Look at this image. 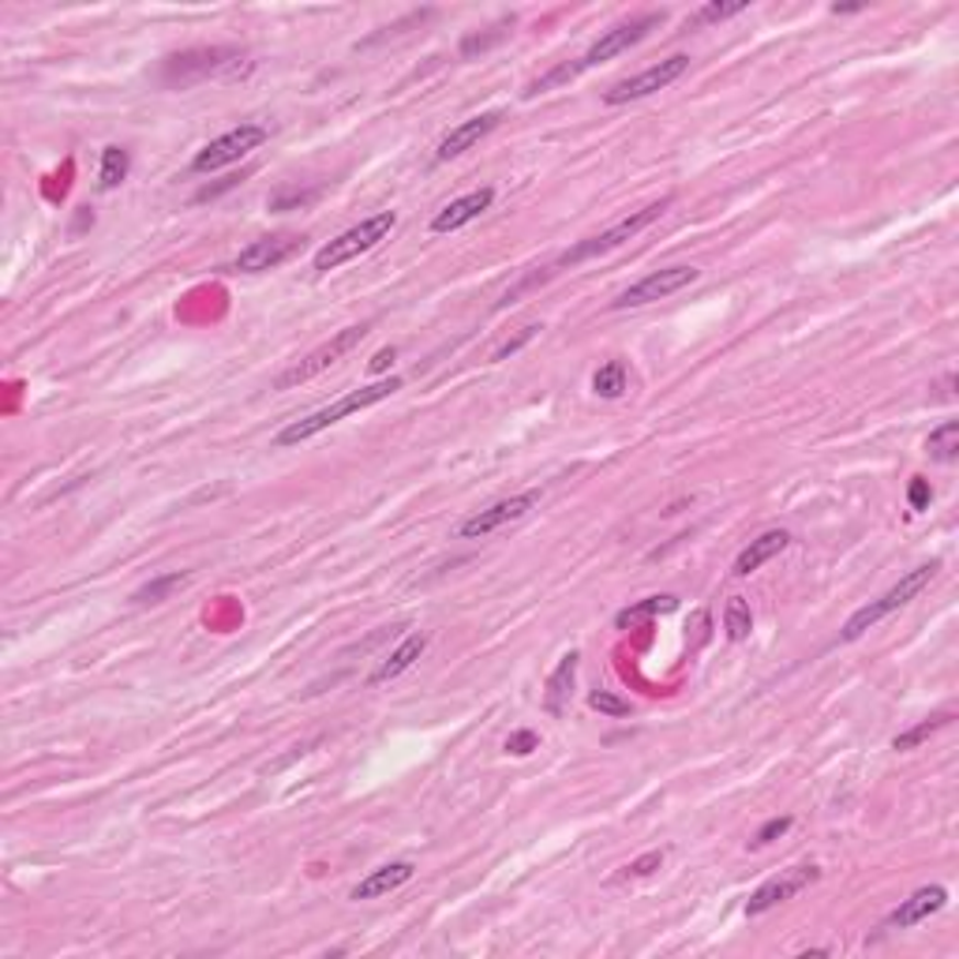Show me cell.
I'll return each instance as SVG.
<instances>
[{"mask_svg":"<svg viewBox=\"0 0 959 959\" xmlns=\"http://www.w3.org/2000/svg\"><path fill=\"white\" fill-rule=\"evenodd\" d=\"M660 23H664V12H648V15L629 20V23L611 26V31L600 34V38L592 42L578 60H566V64H559V68L547 71V76L536 79V83H528L525 94H544V90H551L559 83H570V79H578L581 71H589V68H596V64H604L611 57H618V53H626L629 45H637L648 31H653V26H660Z\"/></svg>","mask_w":959,"mask_h":959,"instance_id":"obj_1","label":"cell"},{"mask_svg":"<svg viewBox=\"0 0 959 959\" xmlns=\"http://www.w3.org/2000/svg\"><path fill=\"white\" fill-rule=\"evenodd\" d=\"M398 390H401V379L398 376L394 379H382V382H371V387L353 390V394H345L342 401H334V405H326V409H319V413H312V416L292 420V424H286L278 432V438H274V446L308 443L312 435L326 432V427H334L337 420H345V416H353V413H364V409H371V405H379V401L394 398Z\"/></svg>","mask_w":959,"mask_h":959,"instance_id":"obj_2","label":"cell"},{"mask_svg":"<svg viewBox=\"0 0 959 959\" xmlns=\"http://www.w3.org/2000/svg\"><path fill=\"white\" fill-rule=\"evenodd\" d=\"M937 570H940V562L915 566V570L903 573V578H900L896 584H892V589L884 592V596H877V600H870V604H866V607H858L855 615L847 618V626H844V642H858V637H862L866 629H873L877 623H881V618H889L892 611L907 607L911 600H915L918 592L937 578Z\"/></svg>","mask_w":959,"mask_h":959,"instance_id":"obj_3","label":"cell"},{"mask_svg":"<svg viewBox=\"0 0 959 959\" xmlns=\"http://www.w3.org/2000/svg\"><path fill=\"white\" fill-rule=\"evenodd\" d=\"M398 225L394 210H379V214L364 218L360 225H353V230H345L342 236H334L331 244H323V248L315 252V270L319 274H331L337 270L342 263L356 259V255L371 252L376 244H382L390 236V230Z\"/></svg>","mask_w":959,"mask_h":959,"instance_id":"obj_4","label":"cell"},{"mask_svg":"<svg viewBox=\"0 0 959 959\" xmlns=\"http://www.w3.org/2000/svg\"><path fill=\"white\" fill-rule=\"evenodd\" d=\"M668 207H671V199H660V203H648L642 210H634V214L623 218V222H615L611 230L589 236V241H581V244H573V248L559 259V267H578V263H584V259H596V255H607V252L623 248L626 241H634L637 233L648 230V225H653Z\"/></svg>","mask_w":959,"mask_h":959,"instance_id":"obj_5","label":"cell"},{"mask_svg":"<svg viewBox=\"0 0 959 959\" xmlns=\"http://www.w3.org/2000/svg\"><path fill=\"white\" fill-rule=\"evenodd\" d=\"M241 53L230 49V45H210V49H188V53H177L161 64V79L169 87H185V83H196V79H207V76H230V71L241 68Z\"/></svg>","mask_w":959,"mask_h":959,"instance_id":"obj_6","label":"cell"},{"mask_svg":"<svg viewBox=\"0 0 959 959\" xmlns=\"http://www.w3.org/2000/svg\"><path fill=\"white\" fill-rule=\"evenodd\" d=\"M364 334H368V326H345L342 334H334L331 342H323L319 345L315 353H308L304 360H297L292 364L289 371H281L278 379H274V390H292V387H300V382H308V379H315L319 371H326V368H334L337 360H342L345 353L349 349H356V345L364 342Z\"/></svg>","mask_w":959,"mask_h":959,"instance_id":"obj_7","label":"cell"},{"mask_svg":"<svg viewBox=\"0 0 959 959\" xmlns=\"http://www.w3.org/2000/svg\"><path fill=\"white\" fill-rule=\"evenodd\" d=\"M267 135L270 132L263 124H241V127H233V132H225V135H218V140H210L203 150H199L196 158H191V169H196V172H214V169L233 166V161L248 158L255 146L267 143Z\"/></svg>","mask_w":959,"mask_h":959,"instance_id":"obj_8","label":"cell"},{"mask_svg":"<svg viewBox=\"0 0 959 959\" xmlns=\"http://www.w3.org/2000/svg\"><path fill=\"white\" fill-rule=\"evenodd\" d=\"M687 68H690V57H687V53H674V57H668V60L653 64V68L637 71V76L623 79V83L607 87V90H604V102H607V105H626V102H637V98H648V94H656V90L671 87L674 79L687 76Z\"/></svg>","mask_w":959,"mask_h":959,"instance_id":"obj_9","label":"cell"},{"mask_svg":"<svg viewBox=\"0 0 959 959\" xmlns=\"http://www.w3.org/2000/svg\"><path fill=\"white\" fill-rule=\"evenodd\" d=\"M698 278H701L698 267H664V270H653V274H645L642 281H634L629 289L618 292V297L611 300V308H615V312H626V308H645V304H653V300H664V297H671V292L693 286Z\"/></svg>","mask_w":959,"mask_h":959,"instance_id":"obj_10","label":"cell"},{"mask_svg":"<svg viewBox=\"0 0 959 959\" xmlns=\"http://www.w3.org/2000/svg\"><path fill=\"white\" fill-rule=\"evenodd\" d=\"M536 502H540V491H525V495H510V499L491 502L488 510H477L472 517H465V522L458 525V536L461 540H483V536L499 533L502 525L522 522Z\"/></svg>","mask_w":959,"mask_h":959,"instance_id":"obj_11","label":"cell"},{"mask_svg":"<svg viewBox=\"0 0 959 959\" xmlns=\"http://www.w3.org/2000/svg\"><path fill=\"white\" fill-rule=\"evenodd\" d=\"M821 881V866H794V870H783L780 877H772V881H765L761 889L754 892L750 900H746V915H765V911L780 907V903H788L799 896L802 889H810V884Z\"/></svg>","mask_w":959,"mask_h":959,"instance_id":"obj_12","label":"cell"},{"mask_svg":"<svg viewBox=\"0 0 959 959\" xmlns=\"http://www.w3.org/2000/svg\"><path fill=\"white\" fill-rule=\"evenodd\" d=\"M300 236L292 233H278V236H263V241H252L248 248H244L241 255H236L233 267L241 274H263V270H274L281 267L286 259H292V255L300 252Z\"/></svg>","mask_w":959,"mask_h":959,"instance_id":"obj_13","label":"cell"},{"mask_svg":"<svg viewBox=\"0 0 959 959\" xmlns=\"http://www.w3.org/2000/svg\"><path fill=\"white\" fill-rule=\"evenodd\" d=\"M502 113L499 109H491V113H480V116H469V121H461L458 127H450V132L438 140L435 146V161H450V158H461L465 150H472L483 135H491L499 127Z\"/></svg>","mask_w":959,"mask_h":959,"instance_id":"obj_14","label":"cell"},{"mask_svg":"<svg viewBox=\"0 0 959 959\" xmlns=\"http://www.w3.org/2000/svg\"><path fill=\"white\" fill-rule=\"evenodd\" d=\"M491 203H495V188L469 191V196L454 199V203H446L443 210H438V214L432 218V233H454V230H465V225L477 222V218H480Z\"/></svg>","mask_w":959,"mask_h":959,"instance_id":"obj_15","label":"cell"},{"mask_svg":"<svg viewBox=\"0 0 959 959\" xmlns=\"http://www.w3.org/2000/svg\"><path fill=\"white\" fill-rule=\"evenodd\" d=\"M945 903H948V889H940V884H926V889L911 892V896L903 900L896 911H892L884 926H889V929H911V926H918V922H926L929 915H937V911H945Z\"/></svg>","mask_w":959,"mask_h":959,"instance_id":"obj_16","label":"cell"},{"mask_svg":"<svg viewBox=\"0 0 959 959\" xmlns=\"http://www.w3.org/2000/svg\"><path fill=\"white\" fill-rule=\"evenodd\" d=\"M788 544H791V533H783V528H769V533H761L757 540H750L743 551H738L731 573H735V578H750V573L761 570L769 559H776L780 551H788Z\"/></svg>","mask_w":959,"mask_h":959,"instance_id":"obj_17","label":"cell"},{"mask_svg":"<svg viewBox=\"0 0 959 959\" xmlns=\"http://www.w3.org/2000/svg\"><path fill=\"white\" fill-rule=\"evenodd\" d=\"M578 664H581V653L570 648V653L559 660V668L547 674V687H544V709L551 716H566L570 709V698H573V679H578Z\"/></svg>","mask_w":959,"mask_h":959,"instance_id":"obj_18","label":"cell"},{"mask_svg":"<svg viewBox=\"0 0 959 959\" xmlns=\"http://www.w3.org/2000/svg\"><path fill=\"white\" fill-rule=\"evenodd\" d=\"M413 873H416L413 862L379 866V870H371L360 884H356V889L349 892V900H356V903H360V900H379V896H387V892H394V889H401V884L413 881Z\"/></svg>","mask_w":959,"mask_h":959,"instance_id":"obj_19","label":"cell"},{"mask_svg":"<svg viewBox=\"0 0 959 959\" xmlns=\"http://www.w3.org/2000/svg\"><path fill=\"white\" fill-rule=\"evenodd\" d=\"M424 648H427V634H409L405 642H401L394 653H390L387 660H382L379 668L368 674V687H382V682H390V679H398V674H405L420 660V656H424Z\"/></svg>","mask_w":959,"mask_h":959,"instance_id":"obj_20","label":"cell"},{"mask_svg":"<svg viewBox=\"0 0 959 959\" xmlns=\"http://www.w3.org/2000/svg\"><path fill=\"white\" fill-rule=\"evenodd\" d=\"M127 169H132V154H127L124 146H105V150H102V172H98V185H102V191L121 188L127 180Z\"/></svg>","mask_w":959,"mask_h":959,"instance_id":"obj_21","label":"cell"},{"mask_svg":"<svg viewBox=\"0 0 959 959\" xmlns=\"http://www.w3.org/2000/svg\"><path fill=\"white\" fill-rule=\"evenodd\" d=\"M948 724H952V712H937V716L922 720V724H915L911 731H903V735L892 738V750H900V754L918 750V746L926 743L929 735H937V731H940V727H948Z\"/></svg>","mask_w":959,"mask_h":959,"instance_id":"obj_22","label":"cell"},{"mask_svg":"<svg viewBox=\"0 0 959 959\" xmlns=\"http://www.w3.org/2000/svg\"><path fill=\"white\" fill-rule=\"evenodd\" d=\"M926 450H929V458L945 461V465H952L959 458V424H956V420H945L937 432H929Z\"/></svg>","mask_w":959,"mask_h":959,"instance_id":"obj_23","label":"cell"},{"mask_svg":"<svg viewBox=\"0 0 959 959\" xmlns=\"http://www.w3.org/2000/svg\"><path fill=\"white\" fill-rule=\"evenodd\" d=\"M592 390H596V398H623L626 394V364L623 360H607L604 368L592 376Z\"/></svg>","mask_w":959,"mask_h":959,"instance_id":"obj_24","label":"cell"},{"mask_svg":"<svg viewBox=\"0 0 959 959\" xmlns=\"http://www.w3.org/2000/svg\"><path fill=\"white\" fill-rule=\"evenodd\" d=\"M188 578L191 573H180V570H172V573H161V578H154V581H146L143 589H135V604H161V600L169 596L172 589H180V584H188Z\"/></svg>","mask_w":959,"mask_h":959,"instance_id":"obj_25","label":"cell"},{"mask_svg":"<svg viewBox=\"0 0 959 959\" xmlns=\"http://www.w3.org/2000/svg\"><path fill=\"white\" fill-rule=\"evenodd\" d=\"M724 629L731 642H746L754 629V615H750V604L743 596H731L727 607H724Z\"/></svg>","mask_w":959,"mask_h":959,"instance_id":"obj_26","label":"cell"},{"mask_svg":"<svg viewBox=\"0 0 959 959\" xmlns=\"http://www.w3.org/2000/svg\"><path fill=\"white\" fill-rule=\"evenodd\" d=\"M674 607H679V600H674V596H648V600H642V604H634V607L618 611V615H615V626H618V629H626V626L642 623V618H653V615H660V611H674Z\"/></svg>","mask_w":959,"mask_h":959,"instance_id":"obj_27","label":"cell"},{"mask_svg":"<svg viewBox=\"0 0 959 959\" xmlns=\"http://www.w3.org/2000/svg\"><path fill=\"white\" fill-rule=\"evenodd\" d=\"M746 8H750V0H735V4H705L698 8V12L690 15V26H705V23H724V20H735V15H743Z\"/></svg>","mask_w":959,"mask_h":959,"instance_id":"obj_28","label":"cell"},{"mask_svg":"<svg viewBox=\"0 0 959 959\" xmlns=\"http://www.w3.org/2000/svg\"><path fill=\"white\" fill-rule=\"evenodd\" d=\"M589 705L596 712H604V716H629V712H634V709H629V701L615 698V693H607V690H592Z\"/></svg>","mask_w":959,"mask_h":959,"instance_id":"obj_29","label":"cell"},{"mask_svg":"<svg viewBox=\"0 0 959 959\" xmlns=\"http://www.w3.org/2000/svg\"><path fill=\"white\" fill-rule=\"evenodd\" d=\"M319 196V191H300V188H289V191H278V196H270V210H300L308 207L312 199Z\"/></svg>","mask_w":959,"mask_h":959,"instance_id":"obj_30","label":"cell"},{"mask_svg":"<svg viewBox=\"0 0 959 959\" xmlns=\"http://www.w3.org/2000/svg\"><path fill=\"white\" fill-rule=\"evenodd\" d=\"M533 750H540V738H536V731H514V735L506 738V754L528 757Z\"/></svg>","mask_w":959,"mask_h":959,"instance_id":"obj_31","label":"cell"},{"mask_svg":"<svg viewBox=\"0 0 959 959\" xmlns=\"http://www.w3.org/2000/svg\"><path fill=\"white\" fill-rule=\"evenodd\" d=\"M536 334H540V326H525V331L517 334V337H510L506 345H499V349L491 353V360H506V356H514V353L522 349V345L528 342V337H536Z\"/></svg>","mask_w":959,"mask_h":959,"instance_id":"obj_32","label":"cell"},{"mask_svg":"<svg viewBox=\"0 0 959 959\" xmlns=\"http://www.w3.org/2000/svg\"><path fill=\"white\" fill-rule=\"evenodd\" d=\"M660 866H664V851H648V855L637 858V862H629L626 873L629 877H648L653 870H660Z\"/></svg>","mask_w":959,"mask_h":959,"instance_id":"obj_33","label":"cell"},{"mask_svg":"<svg viewBox=\"0 0 959 959\" xmlns=\"http://www.w3.org/2000/svg\"><path fill=\"white\" fill-rule=\"evenodd\" d=\"M791 828V817H772L769 825L761 828V833H757V839H754V847H765V844H772L776 836H783Z\"/></svg>","mask_w":959,"mask_h":959,"instance_id":"obj_34","label":"cell"},{"mask_svg":"<svg viewBox=\"0 0 959 959\" xmlns=\"http://www.w3.org/2000/svg\"><path fill=\"white\" fill-rule=\"evenodd\" d=\"M907 499H911V510H926V506H929V499H934V491H929V480H922V477L911 480Z\"/></svg>","mask_w":959,"mask_h":959,"instance_id":"obj_35","label":"cell"},{"mask_svg":"<svg viewBox=\"0 0 959 959\" xmlns=\"http://www.w3.org/2000/svg\"><path fill=\"white\" fill-rule=\"evenodd\" d=\"M390 360H394V349L376 353V360H371V371H387V368H390Z\"/></svg>","mask_w":959,"mask_h":959,"instance_id":"obj_36","label":"cell"},{"mask_svg":"<svg viewBox=\"0 0 959 959\" xmlns=\"http://www.w3.org/2000/svg\"><path fill=\"white\" fill-rule=\"evenodd\" d=\"M851 12H862V4H833V15H851Z\"/></svg>","mask_w":959,"mask_h":959,"instance_id":"obj_37","label":"cell"}]
</instances>
